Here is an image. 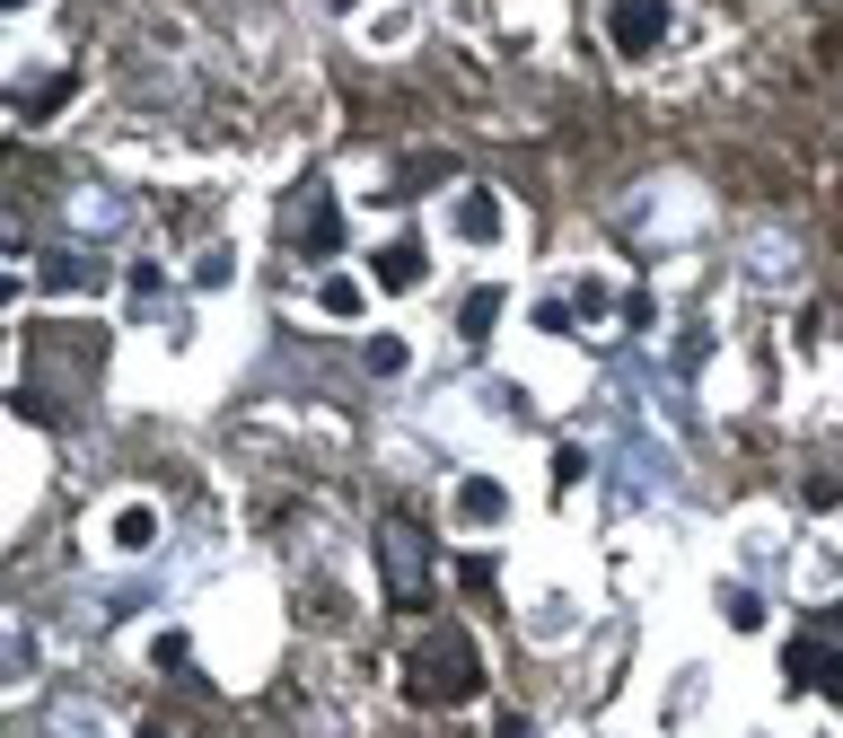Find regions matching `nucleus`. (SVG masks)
I'll return each mask as SVG.
<instances>
[{
	"label": "nucleus",
	"mask_w": 843,
	"mask_h": 738,
	"mask_svg": "<svg viewBox=\"0 0 843 738\" xmlns=\"http://www.w3.org/2000/svg\"><path fill=\"white\" fill-rule=\"evenodd\" d=\"M606 35H615V53H650L668 35V0H615L606 9Z\"/></svg>",
	"instance_id": "f03ea898"
},
{
	"label": "nucleus",
	"mask_w": 843,
	"mask_h": 738,
	"mask_svg": "<svg viewBox=\"0 0 843 738\" xmlns=\"http://www.w3.org/2000/svg\"><path fill=\"white\" fill-rule=\"evenodd\" d=\"M141 738H167V730H141Z\"/></svg>",
	"instance_id": "1a4fd4ad"
},
{
	"label": "nucleus",
	"mask_w": 843,
	"mask_h": 738,
	"mask_svg": "<svg viewBox=\"0 0 843 738\" xmlns=\"http://www.w3.org/2000/svg\"><path fill=\"white\" fill-rule=\"evenodd\" d=\"M378 281H387V290H404V281H422V246H387V255H378Z\"/></svg>",
	"instance_id": "7ed1b4c3"
},
{
	"label": "nucleus",
	"mask_w": 843,
	"mask_h": 738,
	"mask_svg": "<svg viewBox=\"0 0 843 738\" xmlns=\"http://www.w3.org/2000/svg\"><path fill=\"white\" fill-rule=\"evenodd\" d=\"M483 686V668H475V650H466V633H440L431 650H413V695L422 704H466Z\"/></svg>",
	"instance_id": "f257e3e1"
},
{
	"label": "nucleus",
	"mask_w": 843,
	"mask_h": 738,
	"mask_svg": "<svg viewBox=\"0 0 843 738\" xmlns=\"http://www.w3.org/2000/svg\"><path fill=\"white\" fill-rule=\"evenodd\" d=\"M317 299H326V317H361V281H343V273H335Z\"/></svg>",
	"instance_id": "20e7f679"
},
{
	"label": "nucleus",
	"mask_w": 843,
	"mask_h": 738,
	"mask_svg": "<svg viewBox=\"0 0 843 738\" xmlns=\"http://www.w3.org/2000/svg\"><path fill=\"white\" fill-rule=\"evenodd\" d=\"M492 317H501V299H492V290H475V299H466V317H458V326H466V335H475V344H483V335H492Z\"/></svg>",
	"instance_id": "39448f33"
},
{
	"label": "nucleus",
	"mask_w": 843,
	"mask_h": 738,
	"mask_svg": "<svg viewBox=\"0 0 843 738\" xmlns=\"http://www.w3.org/2000/svg\"><path fill=\"white\" fill-rule=\"evenodd\" d=\"M458 510H466V519H492V510H501V492H492V484H466V492H458Z\"/></svg>",
	"instance_id": "0eeeda50"
},
{
	"label": "nucleus",
	"mask_w": 843,
	"mask_h": 738,
	"mask_svg": "<svg viewBox=\"0 0 843 738\" xmlns=\"http://www.w3.org/2000/svg\"><path fill=\"white\" fill-rule=\"evenodd\" d=\"M782 668H791V677H826V668H835V659H826V650H818V642H791V659H782Z\"/></svg>",
	"instance_id": "423d86ee"
},
{
	"label": "nucleus",
	"mask_w": 843,
	"mask_h": 738,
	"mask_svg": "<svg viewBox=\"0 0 843 738\" xmlns=\"http://www.w3.org/2000/svg\"><path fill=\"white\" fill-rule=\"evenodd\" d=\"M826 704H835V713H843V659H835V668H826Z\"/></svg>",
	"instance_id": "6e6552de"
}]
</instances>
